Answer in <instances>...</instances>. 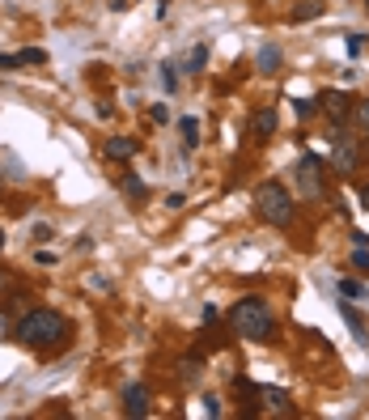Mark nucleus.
Instances as JSON below:
<instances>
[{"label":"nucleus","mask_w":369,"mask_h":420,"mask_svg":"<svg viewBox=\"0 0 369 420\" xmlns=\"http://www.w3.org/2000/svg\"><path fill=\"white\" fill-rule=\"evenodd\" d=\"M365 47V34H348V55H357Z\"/></svg>","instance_id":"obj_26"},{"label":"nucleus","mask_w":369,"mask_h":420,"mask_svg":"<svg viewBox=\"0 0 369 420\" xmlns=\"http://www.w3.org/2000/svg\"><path fill=\"white\" fill-rule=\"evenodd\" d=\"M13 68H25V64H21V51H13V55L0 51V72H13Z\"/></svg>","instance_id":"obj_23"},{"label":"nucleus","mask_w":369,"mask_h":420,"mask_svg":"<svg viewBox=\"0 0 369 420\" xmlns=\"http://www.w3.org/2000/svg\"><path fill=\"white\" fill-rule=\"evenodd\" d=\"M229 323H234V331H238L242 340H251V344L276 340V323H272V310H268L263 297H242V302L229 310Z\"/></svg>","instance_id":"obj_2"},{"label":"nucleus","mask_w":369,"mask_h":420,"mask_svg":"<svg viewBox=\"0 0 369 420\" xmlns=\"http://www.w3.org/2000/svg\"><path fill=\"white\" fill-rule=\"evenodd\" d=\"M204 412H208V416H221V399H217V395H208V399H204Z\"/></svg>","instance_id":"obj_27"},{"label":"nucleus","mask_w":369,"mask_h":420,"mask_svg":"<svg viewBox=\"0 0 369 420\" xmlns=\"http://www.w3.org/2000/svg\"><path fill=\"white\" fill-rule=\"evenodd\" d=\"M293 106H297V115H302V119L319 115V102H314V98H293Z\"/></svg>","instance_id":"obj_22"},{"label":"nucleus","mask_w":369,"mask_h":420,"mask_svg":"<svg viewBox=\"0 0 369 420\" xmlns=\"http://www.w3.org/2000/svg\"><path fill=\"white\" fill-rule=\"evenodd\" d=\"M323 170H327V161L319 157V153H302V161L293 166V183H297V195L302 200H323Z\"/></svg>","instance_id":"obj_4"},{"label":"nucleus","mask_w":369,"mask_h":420,"mask_svg":"<svg viewBox=\"0 0 369 420\" xmlns=\"http://www.w3.org/2000/svg\"><path fill=\"white\" fill-rule=\"evenodd\" d=\"M353 242H357V246H369V234H353Z\"/></svg>","instance_id":"obj_32"},{"label":"nucleus","mask_w":369,"mask_h":420,"mask_svg":"<svg viewBox=\"0 0 369 420\" xmlns=\"http://www.w3.org/2000/svg\"><path fill=\"white\" fill-rule=\"evenodd\" d=\"M353 127L369 136V98H357V102H353Z\"/></svg>","instance_id":"obj_16"},{"label":"nucleus","mask_w":369,"mask_h":420,"mask_svg":"<svg viewBox=\"0 0 369 420\" xmlns=\"http://www.w3.org/2000/svg\"><path fill=\"white\" fill-rule=\"evenodd\" d=\"M353 268L369 272V246H357V251H353Z\"/></svg>","instance_id":"obj_24"},{"label":"nucleus","mask_w":369,"mask_h":420,"mask_svg":"<svg viewBox=\"0 0 369 420\" xmlns=\"http://www.w3.org/2000/svg\"><path fill=\"white\" fill-rule=\"evenodd\" d=\"M123 412H127V416H136V420H140V416H149V391H144L140 382L123 391Z\"/></svg>","instance_id":"obj_7"},{"label":"nucleus","mask_w":369,"mask_h":420,"mask_svg":"<svg viewBox=\"0 0 369 420\" xmlns=\"http://www.w3.org/2000/svg\"><path fill=\"white\" fill-rule=\"evenodd\" d=\"M136 140H127V136H106V144H102V153L106 157H115V161H132L136 157Z\"/></svg>","instance_id":"obj_8"},{"label":"nucleus","mask_w":369,"mask_h":420,"mask_svg":"<svg viewBox=\"0 0 369 420\" xmlns=\"http://www.w3.org/2000/svg\"><path fill=\"white\" fill-rule=\"evenodd\" d=\"M200 374H204V361H200V357H183V361H178V382L195 387V382H200Z\"/></svg>","instance_id":"obj_11"},{"label":"nucleus","mask_w":369,"mask_h":420,"mask_svg":"<svg viewBox=\"0 0 369 420\" xmlns=\"http://www.w3.org/2000/svg\"><path fill=\"white\" fill-rule=\"evenodd\" d=\"M149 115H153V123H170V110H166V106H153Z\"/></svg>","instance_id":"obj_28"},{"label":"nucleus","mask_w":369,"mask_h":420,"mask_svg":"<svg viewBox=\"0 0 369 420\" xmlns=\"http://www.w3.org/2000/svg\"><path fill=\"white\" fill-rule=\"evenodd\" d=\"M204 64H208V47L200 42V47H191V51H187V59H183V72H200Z\"/></svg>","instance_id":"obj_15"},{"label":"nucleus","mask_w":369,"mask_h":420,"mask_svg":"<svg viewBox=\"0 0 369 420\" xmlns=\"http://www.w3.org/2000/svg\"><path fill=\"white\" fill-rule=\"evenodd\" d=\"M255 64H259V72H263V76H268V72H276V68H280V47H276V42H268V47L259 51V59H255Z\"/></svg>","instance_id":"obj_13"},{"label":"nucleus","mask_w":369,"mask_h":420,"mask_svg":"<svg viewBox=\"0 0 369 420\" xmlns=\"http://www.w3.org/2000/svg\"><path fill=\"white\" fill-rule=\"evenodd\" d=\"M255 212H259L268 225L289 229V225H293V195H289L280 183H263V187L255 191Z\"/></svg>","instance_id":"obj_3"},{"label":"nucleus","mask_w":369,"mask_h":420,"mask_svg":"<svg viewBox=\"0 0 369 420\" xmlns=\"http://www.w3.org/2000/svg\"><path fill=\"white\" fill-rule=\"evenodd\" d=\"M0 251H4V229H0Z\"/></svg>","instance_id":"obj_33"},{"label":"nucleus","mask_w":369,"mask_h":420,"mask_svg":"<svg viewBox=\"0 0 369 420\" xmlns=\"http://www.w3.org/2000/svg\"><path fill=\"white\" fill-rule=\"evenodd\" d=\"M123 191H127V195H136V200H144V195H149V187H144L136 174H127V178H123Z\"/></svg>","instance_id":"obj_19"},{"label":"nucleus","mask_w":369,"mask_h":420,"mask_svg":"<svg viewBox=\"0 0 369 420\" xmlns=\"http://www.w3.org/2000/svg\"><path fill=\"white\" fill-rule=\"evenodd\" d=\"M259 399H263L272 412H280V416H293V399H289L280 387H259Z\"/></svg>","instance_id":"obj_9"},{"label":"nucleus","mask_w":369,"mask_h":420,"mask_svg":"<svg viewBox=\"0 0 369 420\" xmlns=\"http://www.w3.org/2000/svg\"><path fill=\"white\" fill-rule=\"evenodd\" d=\"M331 166L340 170V174H353L357 166H361V144L344 132V136H336L331 140Z\"/></svg>","instance_id":"obj_5"},{"label":"nucleus","mask_w":369,"mask_h":420,"mask_svg":"<svg viewBox=\"0 0 369 420\" xmlns=\"http://www.w3.org/2000/svg\"><path fill=\"white\" fill-rule=\"evenodd\" d=\"M51 238H55L51 225H34V242H51Z\"/></svg>","instance_id":"obj_25"},{"label":"nucleus","mask_w":369,"mask_h":420,"mask_svg":"<svg viewBox=\"0 0 369 420\" xmlns=\"http://www.w3.org/2000/svg\"><path fill=\"white\" fill-rule=\"evenodd\" d=\"M251 132H255L259 140H268V136L276 132V110H272V106H259V110L251 115Z\"/></svg>","instance_id":"obj_10"},{"label":"nucleus","mask_w":369,"mask_h":420,"mask_svg":"<svg viewBox=\"0 0 369 420\" xmlns=\"http://www.w3.org/2000/svg\"><path fill=\"white\" fill-rule=\"evenodd\" d=\"M319 110H327L331 123H348L353 119V98L344 89H323L319 93Z\"/></svg>","instance_id":"obj_6"},{"label":"nucleus","mask_w":369,"mask_h":420,"mask_svg":"<svg viewBox=\"0 0 369 420\" xmlns=\"http://www.w3.org/2000/svg\"><path fill=\"white\" fill-rule=\"evenodd\" d=\"M13 289V276H8V268H0V293H8Z\"/></svg>","instance_id":"obj_30"},{"label":"nucleus","mask_w":369,"mask_h":420,"mask_svg":"<svg viewBox=\"0 0 369 420\" xmlns=\"http://www.w3.org/2000/svg\"><path fill=\"white\" fill-rule=\"evenodd\" d=\"M361 208H365V212H369V183H365V187H361Z\"/></svg>","instance_id":"obj_31"},{"label":"nucleus","mask_w":369,"mask_h":420,"mask_svg":"<svg viewBox=\"0 0 369 420\" xmlns=\"http://www.w3.org/2000/svg\"><path fill=\"white\" fill-rule=\"evenodd\" d=\"M13 336H17L21 344H30V348H51V344H59V340L68 336V323H64L59 310H25V314L17 319Z\"/></svg>","instance_id":"obj_1"},{"label":"nucleus","mask_w":369,"mask_h":420,"mask_svg":"<svg viewBox=\"0 0 369 420\" xmlns=\"http://www.w3.org/2000/svg\"><path fill=\"white\" fill-rule=\"evenodd\" d=\"M319 13H323V0H306V4H297L293 17H297V21H310V17H319Z\"/></svg>","instance_id":"obj_18"},{"label":"nucleus","mask_w":369,"mask_h":420,"mask_svg":"<svg viewBox=\"0 0 369 420\" xmlns=\"http://www.w3.org/2000/svg\"><path fill=\"white\" fill-rule=\"evenodd\" d=\"M340 314H344V323H348V327H353V336H357V340H361V344H369L365 319H361V314H357V310H353V306H348V302H340Z\"/></svg>","instance_id":"obj_12"},{"label":"nucleus","mask_w":369,"mask_h":420,"mask_svg":"<svg viewBox=\"0 0 369 420\" xmlns=\"http://www.w3.org/2000/svg\"><path fill=\"white\" fill-rule=\"evenodd\" d=\"M157 76H161L166 93H174V89H178V68H174V64H161V72H157Z\"/></svg>","instance_id":"obj_17"},{"label":"nucleus","mask_w":369,"mask_h":420,"mask_svg":"<svg viewBox=\"0 0 369 420\" xmlns=\"http://www.w3.org/2000/svg\"><path fill=\"white\" fill-rule=\"evenodd\" d=\"M340 293H344V297H361V302L369 297V289L365 285H357V280H340Z\"/></svg>","instance_id":"obj_20"},{"label":"nucleus","mask_w":369,"mask_h":420,"mask_svg":"<svg viewBox=\"0 0 369 420\" xmlns=\"http://www.w3.org/2000/svg\"><path fill=\"white\" fill-rule=\"evenodd\" d=\"M21 64H47V51L42 47H21Z\"/></svg>","instance_id":"obj_21"},{"label":"nucleus","mask_w":369,"mask_h":420,"mask_svg":"<svg viewBox=\"0 0 369 420\" xmlns=\"http://www.w3.org/2000/svg\"><path fill=\"white\" fill-rule=\"evenodd\" d=\"M178 132H183V144H187V149L200 144V119H195V115H183V119H178Z\"/></svg>","instance_id":"obj_14"},{"label":"nucleus","mask_w":369,"mask_h":420,"mask_svg":"<svg viewBox=\"0 0 369 420\" xmlns=\"http://www.w3.org/2000/svg\"><path fill=\"white\" fill-rule=\"evenodd\" d=\"M166 204H170V208H183V204H187V195H183V191H170V195H166Z\"/></svg>","instance_id":"obj_29"}]
</instances>
